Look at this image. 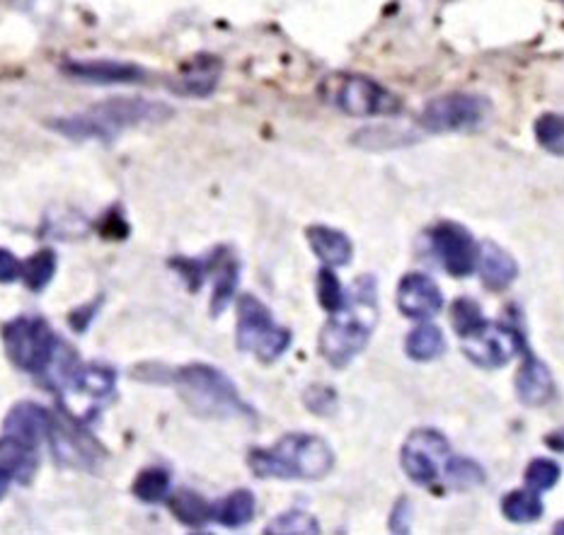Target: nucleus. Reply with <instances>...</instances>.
Returning <instances> with one entry per match:
<instances>
[{"label":"nucleus","mask_w":564,"mask_h":535,"mask_svg":"<svg viewBox=\"0 0 564 535\" xmlns=\"http://www.w3.org/2000/svg\"><path fill=\"white\" fill-rule=\"evenodd\" d=\"M378 323V284L371 274L359 276L351 284L345 308L329 315L321 330L317 349L335 369H345L369 347Z\"/></svg>","instance_id":"nucleus-1"},{"label":"nucleus","mask_w":564,"mask_h":535,"mask_svg":"<svg viewBox=\"0 0 564 535\" xmlns=\"http://www.w3.org/2000/svg\"><path fill=\"white\" fill-rule=\"evenodd\" d=\"M175 112L163 102L141 100V97H115L102 105L85 109L80 114L54 119L52 127L73 141H115L121 131L141 124H161Z\"/></svg>","instance_id":"nucleus-2"},{"label":"nucleus","mask_w":564,"mask_h":535,"mask_svg":"<svg viewBox=\"0 0 564 535\" xmlns=\"http://www.w3.org/2000/svg\"><path fill=\"white\" fill-rule=\"evenodd\" d=\"M248 466L262 480H323L335 468V451L315 434H289L272 448H252Z\"/></svg>","instance_id":"nucleus-3"},{"label":"nucleus","mask_w":564,"mask_h":535,"mask_svg":"<svg viewBox=\"0 0 564 535\" xmlns=\"http://www.w3.org/2000/svg\"><path fill=\"white\" fill-rule=\"evenodd\" d=\"M173 383L194 415L206 419H254V410L245 403L224 371L206 363H189L173 373Z\"/></svg>","instance_id":"nucleus-4"},{"label":"nucleus","mask_w":564,"mask_h":535,"mask_svg":"<svg viewBox=\"0 0 564 535\" xmlns=\"http://www.w3.org/2000/svg\"><path fill=\"white\" fill-rule=\"evenodd\" d=\"M317 95L327 107L357 119L395 117L402 112V100L395 92L361 73H329L321 80Z\"/></svg>","instance_id":"nucleus-5"},{"label":"nucleus","mask_w":564,"mask_h":535,"mask_svg":"<svg viewBox=\"0 0 564 535\" xmlns=\"http://www.w3.org/2000/svg\"><path fill=\"white\" fill-rule=\"evenodd\" d=\"M293 335L286 327L276 325L272 313L260 298L240 296L238 301V327L236 345L245 354H254L264 363H272L286 354Z\"/></svg>","instance_id":"nucleus-6"},{"label":"nucleus","mask_w":564,"mask_h":535,"mask_svg":"<svg viewBox=\"0 0 564 535\" xmlns=\"http://www.w3.org/2000/svg\"><path fill=\"white\" fill-rule=\"evenodd\" d=\"M3 347L8 359L24 373L44 375L52 363L61 339L54 335L40 315H20V318L6 323L3 327Z\"/></svg>","instance_id":"nucleus-7"},{"label":"nucleus","mask_w":564,"mask_h":535,"mask_svg":"<svg viewBox=\"0 0 564 535\" xmlns=\"http://www.w3.org/2000/svg\"><path fill=\"white\" fill-rule=\"evenodd\" d=\"M489 117V102L475 92H446L426 102L420 124L429 133H456L480 129Z\"/></svg>","instance_id":"nucleus-8"},{"label":"nucleus","mask_w":564,"mask_h":535,"mask_svg":"<svg viewBox=\"0 0 564 535\" xmlns=\"http://www.w3.org/2000/svg\"><path fill=\"white\" fill-rule=\"evenodd\" d=\"M451 456V444L438 429H414L402 446V468L414 484L432 488L444 472Z\"/></svg>","instance_id":"nucleus-9"},{"label":"nucleus","mask_w":564,"mask_h":535,"mask_svg":"<svg viewBox=\"0 0 564 535\" xmlns=\"http://www.w3.org/2000/svg\"><path fill=\"white\" fill-rule=\"evenodd\" d=\"M463 354L480 369H501L525 351L523 337L499 323H485L480 330L468 337H460Z\"/></svg>","instance_id":"nucleus-10"},{"label":"nucleus","mask_w":564,"mask_h":535,"mask_svg":"<svg viewBox=\"0 0 564 535\" xmlns=\"http://www.w3.org/2000/svg\"><path fill=\"white\" fill-rule=\"evenodd\" d=\"M429 240H432V250L441 266L453 279H463L475 272L480 245H477L468 228L453 221H438L429 230Z\"/></svg>","instance_id":"nucleus-11"},{"label":"nucleus","mask_w":564,"mask_h":535,"mask_svg":"<svg viewBox=\"0 0 564 535\" xmlns=\"http://www.w3.org/2000/svg\"><path fill=\"white\" fill-rule=\"evenodd\" d=\"M46 439L52 441L58 463H64L68 468H80V470L100 468V458L105 456L102 446L70 419L52 417V427H48Z\"/></svg>","instance_id":"nucleus-12"},{"label":"nucleus","mask_w":564,"mask_h":535,"mask_svg":"<svg viewBox=\"0 0 564 535\" xmlns=\"http://www.w3.org/2000/svg\"><path fill=\"white\" fill-rule=\"evenodd\" d=\"M398 308L404 318L429 320L444 310V294L426 274H404L398 284Z\"/></svg>","instance_id":"nucleus-13"},{"label":"nucleus","mask_w":564,"mask_h":535,"mask_svg":"<svg viewBox=\"0 0 564 535\" xmlns=\"http://www.w3.org/2000/svg\"><path fill=\"white\" fill-rule=\"evenodd\" d=\"M61 70L68 78L88 83V85H129L145 78V70L129 61H109V58H80L66 61Z\"/></svg>","instance_id":"nucleus-14"},{"label":"nucleus","mask_w":564,"mask_h":535,"mask_svg":"<svg viewBox=\"0 0 564 535\" xmlns=\"http://www.w3.org/2000/svg\"><path fill=\"white\" fill-rule=\"evenodd\" d=\"M517 397L525 407H543L555 397V379L541 359H535L529 349L523 351V363L517 373Z\"/></svg>","instance_id":"nucleus-15"},{"label":"nucleus","mask_w":564,"mask_h":535,"mask_svg":"<svg viewBox=\"0 0 564 535\" xmlns=\"http://www.w3.org/2000/svg\"><path fill=\"white\" fill-rule=\"evenodd\" d=\"M48 427H52V415L44 407L34 403H20L10 410L3 432L10 439L36 448L46 439Z\"/></svg>","instance_id":"nucleus-16"},{"label":"nucleus","mask_w":564,"mask_h":535,"mask_svg":"<svg viewBox=\"0 0 564 535\" xmlns=\"http://www.w3.org/2000/svg\"><path fill=\"white\" fill-rule=\"evenodd\" d=\"M220 68L224 66H220V61L216 56H196L182 68L173 90L185 97H208L216 90V85L220 80Z\"/></svg>","instance_id":"nucleus-17"},{"label":"nucleus","mask_w":564,"mask_h":535,"mask_svg":"<svg viewBox=\"0 0 564 535\" xmlns=\"http://www.w3.org/2000/svg\"><path fill=\"white\" fill-rule=\"evenodd\" d=\"M477 264H480L482 284L489 291H507L519 276L517 260H513L505 248H499L492 240H487L485 245H480V258H477Z\"/></svg>","instance_id":"nucleus-18"},{"label":"nucleus","mask_w":564,"mask_h":535,"mask_svg":"<svg viewBox=\"0 0 564 535\" xmlns=\"http://www.w3.org/2000/svg\"><path fill=\"white\" fill-rule=\"evenodd\" d=\"M305 236H308L315 258H321L327 266H333V270L335 266H345L351 262V240L341 233V230L329 226H311L305 230Z\"/></svg>","instance_id":"nucleus-19"},{"label":"nucleus","mask_w":564,"mask_h":535,"mask_svg":"<svg viewBox=\"0 0 564 535\" xmlns=\"http://www.w3.org/2000/svg\"><path fill=\"white\" fill-rule=\"evenodd\" d=\"M238 272H240L238 260L232 258L226 248H218L214 252L212 274H208V276H214L212 315H220L228 308V303L232 301V294H236V288H238Z\"/></svg>","instance_id":"nucleus-20"},{"label":"nucleus","mask_w":564,"mask_h":535,"mask_svg":"<svg viewBox=\"0 0 564 535\" xmlns=\"http://www.w3.org/2000/svg\"><path fill=\"white\" fill-rule=\"evenodd\" d=\"M0 468H3L12 480L22 484L32 482L36 468H40V460H36V448L24 446L10 436H3L0 441Z\"/></svg>","instance_id":"nucleus-21"},{"label":"nucleus","mask_w":564,"mask_h":535,"mask_svg":"<svg viewBox=\"0 0 564 535\" xmlns=\"http://www.w3.org/2000/svg\"><path fill=\"white\" fill-rule=\"evenodd\" d=\"M254 494L250 490H236L212 506V521L226 528H242L254 518Z\"/></svg>","instance_id":"nucleus-22"},{"label":"nucleus","mask_w":564,"mask_h":535,"mask_svg":"<svg viewBox=\"0 0 564 535\" xmlns=\"http://www.w3.org/2000/svg\"><path fill=\"white\" fill-rule=\"evenodd\" d=\"M404 351L412 361H436L441 354H446V337L441 332V327L432 323L416 325L414 330L404 339Z\"/></svg>","instance_id":"nucleus-23"},{"label":"nucleus","mask_w":564,"mask_h":535,"mask_svg":"<svg viewBox=\"0 0 564 535\" xmlns=\"http://www.w3.org/2000/svg\"><path fill=\"white\" fill-rule=\"evenodd\" d=\"M170 512H173L180 524L189 528H204L212 521V504L192 490H177L173 500H170Z\"/></svg>","instance_id":"nucleus-24"},{"label":"nucleus","mask_w":564,"mask_h":535,"mask_svg":"<svg viewBox=\"0 0 564 535\" xmlns=\"http://www.w3.org/2000/svg\"><path fill=\"white\" fill-rule=\"evenodd\" d=\"M501 514L511 524H533L543 516V500L533 490H513L501 500Z\"/></svg>","instance_id":"nucleus-25"},{"label":"nucleus","mask_w":564,"mask_h":535,"mask_svg":"<svg viewBox=\"0 0 564 535\" xmlns=\"http://www.w3.org/2000/svg\"><path fill=\"white\" fill-rule=\"evenodd\" d=\"M70 385L83 395L102 400V397H109L115 393L117 373L107 367H97V363H90V367H78Z\"/></svg>","instance_id":"nucleus-26"},{"label":"nucleus","mask_w":564,"mask_h":535,"mask_svg":"<svg viewBox=\"0 0 564 535\" xmlns=\"http://www.w3.org/2000/svg\"><path fill=\"white\" fill-rule=\"evenodd\" d=\"M56 254L54 250H40L28 262H22V282L28 284L30 291L34 294H40L48 284H52V279L56 274Z\"/></svg>","instance_id":"nucleus-27"},{"label":"nucleus","mask_w":564,"mask_h":535,"mask_svg":"<svg viewBox=\"0 0 564 535\" xmlns=\"http://www.w3.org/2000/svg\"><path fill=\"white\" fill-rule=\"evenodd\" d=\"M133 494L145 504L163 502L170 494V472L165 468H145L133 480Z\"/></svg>","instance_id":"nucleus-28"},{"label":"nucleus","mask_w":564,"mask_h":535,"mask_svg":"<svg viewBox=\"0 0 564 535\" xmlns=\"http://www.w3.org/2000/svg\"><path fill=\"white\" fill-rule=\"evenodd\" d=\"M444 476H446L451 488H456V490H473V488H480V484L485 482V470L470 458L448 456L446 466H444Z\"/></svg>","instance_id":"nucleus-29"},{"label":"nucleus","mask_w":564,"mask_h":535,"mask_svg":"<svg viewBox=\"0 0 564 535\" xmlns=\"http://www.w3.org/2000/svg\"><path fill=\"white\" fill-rule=\"evenodd\" d=\"M535 139L547 153L564 157V114L545 112L535 119Z\"/></svg>","instance_id":"nucleus-30"},{"label":"nucleus","mask_w":564,"mask_h":535,"mask_svg":"<svg viewBox=\"0 0 564 535\" xmlns=\"http://www.w3.org/2000/svg\"><path fill=\"white\" fill-rule=\"evenodd\" d=\"M485 323L487 320H485V315H482L480 303L473 301V298L453 301V306H451V325H453V330L458 332V337L473 335L475 330H480Z\"/></svg>","instance_id":"nucleus-31"},{"label":"nucleus","mask_w":564,"mask_h":535,"mask_svg":"<svg viewBox=\"0 0 564 535\" xmlns=\"http://www.w3.org/2000/svg\"><path fill=\"white\" fill-rule=\"evenodd\" d=\"M317 301H321V306L329 315L345 308L347 291L341 288L337 274L333 272V266H323V270L317 272Z\"/></svg>","instance_id":"nucleus-32"},{"label":"nucleus","mask_w":564,"mask_h":535,"mask_svg":"<svg viewBox=\"0 0 564 535\" xmlns=\"http://www.w3.org/2000/svg\"><path fill=\"white\" fill-rule=\"evenodd\" d=\"M264 533H279V535H291V533H303V535H315L321 533V524L317 518L311 516L303 509H291V512L276 516L272 524L264 528Z\"/></svg>","instance_id":"nucleus-33"},{"label":"nucleus","mask_w":564,"mask_h":535,"mask_svg":"<svg viewBox=\"0 0 564 535\" xmlns=\"http://www.w3.org/2000/svg\"><path fill=\"white\" fill-rule=\"evenodd\" d=\"M560 476H562V470L555 460L535 458V460H531L529 468H525V488L538 492V494L547 492L560 482Z\"/></svg>","instance_id":"nucleus-34"},{"label":"nucleus","mask_w":564,"mask_h":535,"mask_svg":"<svg viewBox=\"0 0 564 535\" xmlns=\"http://www.w3.org/2000/svg\"><path fill=\"white\" fill-rule=\"evenodd\" d=\"M305 405H308L311 412H315V415L327 417L337 410V395H335L333 387L313 385V387H308V391H305Z\"/></svg>","instance_id":"nucleus-35"},{"label":"nucleus","mask_w":564,"mask_h":535,"mask_svg":"<svg viewBox=\"0 0 564 535\" xmlns=\"http://www.w3.org/2000/svg\"><path fill=\"white\" fill-rule=\"evenodd\" d=\"M22 279V262L10 250L0 248V284H12Z\"/></svg>","instance_id":"nucleus-36"},{"label":"nucleus","mask_w":564,"mask_h":535,"mask_svg":"<svg viewBox=\"0 0 564 535\" xmlns=\"http://www.w3.org/2000/svg\"><path fill=\"white\" fill-rule=\"evenodd\" d=\"M410 509H412V504L408 496L398 500L395 509H392V514H390V531L392 533H410V514H412Z\"/></svg>","instance_id":"nucleus-37"},{"label":"nucleus","mask_w":564,"mask_h":535,"mask_svg":"<svg viewBox=\"0 0 564 535\" xmlns=\"http://www.w3.org/2000/svg\"><path fill=\"white\" fill-rule=\"evenodd\" d=\"M545 444L553 448V451H557V454H564V429H557V432H553V434H547L545 436Z\"/></svg>","instance_id":"nucleus-38"},{"label":"nucleus","mask_w":564,"mask_h":535,"mask_svg":"<svg viewBox=\"0 0 564 535\" xmlns=\"http://www.w3.org/2000/svg\"><path fill=\"white\" fill-rule=\"evenodd\" d=\"M10 482H12V478L8 476V472L0 468V502L6 500V494H8V490H10Z\"/></svg>","instance_id":"nucleus-39"},{"label":"nucleus","mask_w":564,"mask_h":535,"mask_svg":"<svg viewBox=\"0 0 564 535\" xmlns=\"http://www.w3.org/2000/svg\"><path fill=\"white\" fill-rule=\"evenodd\" d=\"M553 533H564V521H560V524H555Z\"/></svg>","instance_id":"nucleus-40"}]
</instances>
